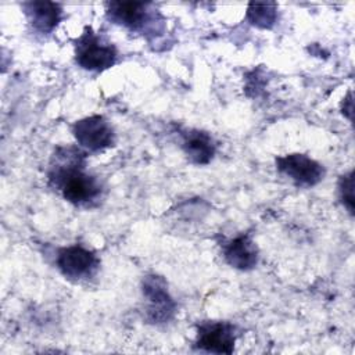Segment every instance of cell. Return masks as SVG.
I'll return each instance as SVG.
<instances>
[{"label":"cell","instance_id":"5b68a950","mask_svg":"<svg viewBox=\"0 0 355 355\" xmlns=\"http://www.w3.org/2000/svg\"><path fill=\"white\" fill-rule=\"evenodd\" d=\"M143 295L147 301L146 318L150 323H166L173 318L176 304L168 291L166 282L161 276L148 275L144 277Z\"/></svg>","mask_w":355,"mask_h":355},{"label":"cell","instance_id":"277c9868","mask_svg":"<svg viewBox=\"0 0 355 355\" xmlns=\"http://www.w3.org/2000/svg\"><path fill=\"white\" fill-rule=\"evenodd\" d=\"M55 266L65 279L80 282L96 275L100 259L92 250L80 244H72L57 251Z\"/></svg>","mask_w":355,"mask_h":355},{"label":"cell","instance_id":"7a4b0ae2","mask_svg":"<svg viewBox=\"0 0 355 355\" xmlns=\"http://www.w3.org/2000/svg\"><path fill=\"white\" fill-rule=\"evenodd\" d=\"M116 47L105 37L93 32L92 28H86L75 40V61L86 71H105L116 62Z\"/></svg>","mask_w":355,"mask_h":355},{"label":"cell","instance_id":"8fae6325","mask_svg":"<svg viewBox=\"0 0 355 355\" xmlns=\"http://www.w3.org/2000/svg\"><path fill=\"white\" fill-rule=\"evenodd\" d=\"M182 148L187 158L196 165H205L215 155V143L212 137L202 130L193 129L183 133Z\"/></svg>","mask_w":355,"mask_h":355},{"label":"cell","instance_id":"30bf717a","mask_svg":"<svg viewBox=\"0 0 355 355\" xmlns=\"http://www.w3.org/2000/svg\"><path fill=\"white\" fill-rule=\"evenodd\" d=\"M32 28L39 33L53 32L62 18V8L53 1H28L22 4Z\"/></svg>","mask_w":355,"mask_h":355},{"label":"cell","instance_id":"ba28073f","mask_svg":"<svg viewBox=\"0 0 355 355\" xmlns=\"http://www.w3.org/2000/svg\"><path fill=\"white\" fill-rule=\"evenodd\" d=\"M234 343V327L227 322H204L197 329L196 347L201 351L232 354Z\"/></svg>","mask_w":355,"mask_h":355},{"label":"cell","instance_id":"52a82bcc","mask_svg":"<svg viewBox=\"0 0 355 355\" xmlns=\"http://www.w3.org/2000/svg\"><path fill=\"white\" fill-rule=\"evenodd\" d=\"M276 166L280 173L300 187H312L324 176V168L305 154L293 153L277 157Z\"/></svg>","mask_w":355,"mask_h":355},{"label":"cell","instance_id":"9c48e42d","mask_svg":"<svg viewBox=\"0 0 355 355\" xmlns=\"http://www.w3.org/2000/svg\"><path fill=\"white\" fill-rule=\"evenodd\" d=\"M223 258L240 270H250L258 263V248L248 234H240L223 244Z\"/></svg>","mask_w":355,"mask_h":355},{"label":"cell","instance_id":"3957f363","mask_svg":"<svg viewBox=\"0 0 355 355\" xmlns=\"http://www.w3.org/2000/svg\"><path fill=\"white\" fill-rule=\"evenodd\" d=\"M107 15L114 24L135 32L148 33L162 29L161 15L150 3L111 1L107 4Z\"/></svg>","mask_w":355,"mask_h":355},{"label":"cell","instance_id":"6da1fadb","mask_svg":"<svg viewBox=\"0 0 355 355\" xmlns=\"http://www.w3.org/2000/svg\"><path fill=\"white\" fill-rule=\"evenodd\" d=\"M49 183L73 205H92L101 197V183L85 169V153L75 147L57 148Z\"/></svg>","mask_w":355,"mask_h":355},{"label":"cell","instance_id":"8992f818","mask_svg":"<svg viewBox=\"0 0 355 355\" xmlns=\"http://www.w3.org/2000/svg\"><path fill=\"white\" fill-rule=\"evenodd\" d=\"M72 135L78 144L87 151H103L114 144L115 135L108 121L101 115H92L72 125Z\"/></svg>","mask_w":355,"mask_h":355},{"label":"cell","instance_id":"4fadbf2b","mask_svg":"<svg viewBox=\"0 0 355 355\" xmlns=\"http://www.w3.org/2000/svg\"><path fill=\"white\" fill-rule=\"evenodd\" d=\"M338 196H340L343 205L352 215L354 214V173H352V171L340 178Z\"/></svg>","mask_w":355,"mask_h":355},{"label":"cell","instance_id":"7c38bea8","mask_svg":"<svg viewBox=\"0 0 355 355\" xmlns=\"http://www.w3.org/2000/svg\"><path fill=\"white\" fill-rule=\"evenodd\" d=\"M247 19L257 28L269 29L276 24L277 6L275 3H250Z\"/></svg>","mask_w":355,"mask_h":355}]
</instances>
